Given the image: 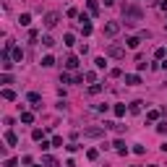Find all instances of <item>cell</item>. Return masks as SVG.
Masks as SVG:
<instances>
[{
	"label": "cell",
	"mask_w": 167,
	"mask_h": 167,
	"mask_svg": "<svg viewBox=\"0 0 167 167\" xmlns=\"http://www.w3.org/2000/svg\"><path fill=\"white\" fill-rule=\"evenodd\" d=\"M123 18H125V24H136V21H141V11L128 5V8H123Z\"/></svg>",
	"instance_id": "obj_1"
},
{
	"label": "cell",
	"mask_w": 167,
	"mask_h": 167,
	"mask_svg": "<svg viewBox=\"0 0 167 167\" xmlns=\"http://www.w3.org/2000/svg\"><path fill=\"white\" fill-rule=\"evenodd\" d=\"M107 55H110V57H118V60H120V57H125V50H123L120 45H110V47H107Z\"/></svg>",
	"instance_id": "obj_2"
},
{
	"label": "cell",
	"mask_w": 167,
	"mask_h": 167,
	"mask_svg": "<svg viewBox=\"0 0 167 167\" xmlns=\"http://www.w3.org/2000/svg\"><path fill=\"white\" fill-rule=\"evenodd\" d=\"M118 32H120V24H118V21H107V24H105V34H107V37H115Z\"/></svg>",
	"instance_id": "obj_3"
},
{
	"label": "cell",
	"mask_w": 167,
	"mask_h": 167,
	"mask_svg": "<svg viewBox=\"0 0 167 167\" xmlns=\"http://www.w3.org/2000/svg\"><path fill=\"white\" fill-rule=\"evenodd\" d=\"M57 21H60V13H55V11H52V13H47V16H45V26H47V29H52Z\"/></svg>",
	"instance_id": "obj_4"
},
{
	"label": "cell",
	"mask_w": 167,
	"mask_h": 167,
	"mask_svg": "<svg viewBox=\"0 0 167 167\" xmlns=\"http://www.w3.org/2000/svg\"><path fill=\"white\" fill-rule=\"evenodd\" d=\"M84 136H89V139H99V136H105V128H84Z\"/></svg>",
	"instance_id": "obj_5"
},
{
	"label": "cell",
	"mask_w": 167,
	"mask_h": 167,
	"mask_svg": "<svg viewBox=\"0 0 167 167\" xmlns=\"http://www.w3.org/2000/svg\"><path fill=\"white\" fill-rule=\"evenodd\" d=\"M65 68H68V71H76V68H78V57H76V55H68V57H65Z\"/></svg>",
	"instance_id": "obj_6"
},
{
	"label": "cell",
	"mask_w": 167,
	"mask_h": 167,
	"mask_svg": "<svg viewBox=\"0 0 167 167\" xmlns=\"http://www.w3.org/2000/svg\"><path fill=\"white\" fill-rule=\"evenodd\" d=\"M125 45H128L130 50H136V47L141 45V37H128V39H125Z\"/></svg>",
	"instance_id": "obj_7"
},
{
	"label": "cell",
	"mask_w": 167,
	"mask_h": 167,
	"mask_svg": "<svg viewBox=\"0 0 167 167\" xmlns=\"http://www.w3.org/2000/svg\"><path fill=\"white\" fill-rule=\"evenodd\" d=\"M29 102H32V107H34V110H39V107H42V105H39V94H34V91L29 94Z\"/></svg>",
	"instance_id": "obj_8"
},
{
	"label": "cell",
	"mask_w": 167,
	"mask_h": 167,
	"mask_svg": "<svg viewBox=\"0 0 167 167\" xmlns=\"http://www.w3.org/2000/svg\"><path fill=\"white\" fill-rule=\"evenodd\" d=\"M125 84H130V86H139V84H141V78L136 76V73H130V76H125Z\"/></svg>",
	"instance_id": "obj_9"
},
{
	"label": "cell",
	"mask_w": 167,
	"mask_h": 167,
	"mask_svg": "<svg viewBox=\"0 0 167 167\" xmlns=\"http://www.w3.org/2000/svg\"><path fill=\"white\" fill-rule=\"evenodd\" d=\"M105 125H110L115 133H123V130H125V125H120V123H105Z\"/></svg>",
	"instance_id": "obj_10"
},
{
	"label": "cell",
	"mask_w": 167,
	"mask_h": 167,
	"mask_svg": "<svg viewBox=\"0 0 167 167\" xmlns=\"http://www.w3.org/2000/svg\"><path fill=\"white\" fill-rule=\"evenodd\" d=\"M112 146H115V151H118V154H125V151H128V149H125V144H123V141H115Z\"/></svg>",
	"instance_id": "obj_11"
},
{
	"label": "cell",
	"mask_w": 167,
	"mask_h": 167,
	"mask_svg": "<svg viewBox=\"0 0 167 167\" xmlns=\"http://www.w3.org/2000/svg\"><path fill=\"white\" fill-rule=\"evenodd\" d=\"M5 141H8L11 146H16V144H18V139H16V133H13V130H8V136H5Z\"/></svg>",
	"instance_id": "obj_12"
},
{
	"label": "cell",
	"mask_w": 167,
	"mask_h": 167,
	"mask_svg": "<svg viewBox=\"0 0 167 167\" xmlns=\"http://www.w3.org/2000/svg\"><path fill=\"white\" fill-rule=\"evenodd\" d=\"M18 24H21V26H29V24H32V16H29V13H24V16L18 18Z\"/></svg>",
	"instance_id": "obj_13"
},
{
	"label": "cell",
	"mask_w": 167,
	"mask_h": 167,
	"mask_svg": "<svg viewBox=\"0 0 167 167\" xmlns=\"http://www.w3.org/2000/svg\"><path fill=\"white\" fill-rule=\"evenodd\" d=\"M42 65H45V68H50V65H55V57H52V55L42 57Z\"/></svg>",
	"instance_id": "obj_14"
},
{
	"label": "cell",
	"mask_w": 167,
	"mask_h": 167,
	"mask_svg": "<svg viewBox=\"0 0 167 167\" xmlns=\"http://www.w3.org/2000/svg\"><path fill=\"white\" fill-rule=\"evenodd\" d=\"M115 115L123 118V115H125V105H115Z\"/></svg>",
	"instance_id": "obj_15"
},
{
	"label": "cell",
	"mask_w": 167,
	"mask_h": 167,
	"mask_svg": "<svg viewBox=\"0 0 167 167\" xmlns=\"http://www.w3.org/2000/svg\"><path fill=\"white\" fill-rule=\"evenodd\" d=\"M42 162H45L47 167H57V159H52V157H45V159H42Z\"/></svg>",
	"instance_id": "obj_16"
},
{
	"label": "cell",
	"mask_w": 167,
	"mask_h": 167,
	"mask_svg": "<svg viewBox=\"0 0 167 167\" xmlns=\"http://www.w3.org/2000/svg\"><path fill=\"white\" fill-rule=\"evenodd\" d=\"M94 65H97V68H107V60H105V57H97V60H94Z\"/></svg>",
	"instance_id": "obj_17"
},
{
	"label": "cell",
	"mask_w": 167,
	"mask_h": 167,
	"mask_svg": "<svg viewBox=\"0 0 167 167\" xmlns=\"http://www.w3.org/2000/svg\"><path fill=\"white\" fill-rule=\"evenodd\" d=\"M63 42H65V45H68V47H71V45H73V42H76V39H73V34H65V37H63Z\"/></svg>",
	"instance_id": "obj_18"
},
{
	"label": "cell",
	"mask_w": 167,
	"mask_h": 167,
	"mask_svg": "<svg viewBox=\"0 0 167 167\" xmlns=\"http://www.w3.org/2000/svg\"><path fill=\"white\" fill-rule=\"evenodd\" d=\"M42 45H45V47H52L55 39H52V37H45V39H42Z\"/></svg>",
	"instance_id": "obj_19"
},
{
	"label": "cell",
	"mask_w": 167,
	"mask_h": 167,
	"mask_svg": "<svg viewBox=\"0 0 167 167\" xmlns=\"http://www.w3.org/2000/svg\"><path fill=\"white\" fill-rule=\"evenodd\" d=\"M89 91H91V94H99V91H102V86H99V84H91Z\"/></svg>",
	"instance_id": "obj_20"
},
{
	"label": "cell",
	"mask_w": 167,
	"mask_h": 167,
	"mask_svg": "<svg viewBox=\"0 0 167 167\" xmlns=\"http://www.w3.org/2000/svg\"><path fill=\"white\" fill-rule=\"evenodd\" d=\"M3 99H16V94H13L11 89H5V91H3Z\"/></svg>",
	"instance_id": "obj_21"
},
{
	"label": "cell",
	"mask_w": 167,
	"mask_h": 167,
	"mask_svg": "<svg viewBox=\"0 0 167 167\" xmlns=\"http://www.w3.org/2000/svg\"><path fill=\"white\" fill-rule=\"evenodd\" d=\"M141 105L144 102H133V105H130V112H141Z\"/></svg>",
	"instance_id": "obj_22"
},
{
	"label": "cell",
	"mask_w": 167,
	"mask_h": 167,
	"mask_svg": "<svg viewBox=\"0 0 167 167\" xmlns=\"http://www.w3.org/2000/svg\"><path fill=\"white\" fill-rule=\"evenodd\" d=\"M97 11H99V5L94 3V0H89V13H97Z\"/></svg>",
	"instance_id": "obj_23"
},
{
	"label": "cell",
	"mask_w": 167,
	"mask_h": 167,
	"mask_svg": "<svg viewBox=\"0 0 167 167\" xmlns=\"http://www.w3.org/2000/svg\"><path fill=\"white\" fill-rule=\"evenodd\" d=\"M32 139H34V141H42V130H39V128H37V130L32 133Z\"/></svg>",
	"instance_id": "obj_24"
},
{
	"label": "cell",
	"mask_w": 167,
	"mask_h": 167,
	"mask_svg": "<svg viewBox=\"0 0 167 167\" xmlns=\"http://www.w3.org/2000/svg\"><path fill=\"white\" fill-rule=\"evenodd\" d=\"M97 154H99L97 149H89V151H86V157H89V159H97Z\"/></svg>",
	"instance_id": "obj_25"
},
{
	"label": "cell",
	"mask_w": 167,
	"mask_h": 167,
	"mask_svg": "<svg viewBox=\"0 0 167 167\" xmlns=\"http://www.w3.org/2000/svg\"><path fill=\"white\" fill-rule=\"evenodd\" d=\"M21 120H24V123H32L34 118H32V112H24V115H21Z\"/></svg>",
	"instance_id": "obj_26"
},
{
	"label": "cell",
	"mask_w": 167,
	"mask_h": 167,
	"mask_svg": "<svg viewBox=\"0 0 167 167\" xmlns=\"http://www.w3.org/2000/svg\"><path fill=\"white\" fill-rule=\"evenodd\" d=\"M157 118H159V112H157V110H151V112L146 115V120H157Z\"/></svg>",
	"instance_id": "obj_27"
},
{
	"label": "cell",
	"mask_w": 167,
	"mask_h": 167,
	"mask_svg": "<svg viewBox=\"0 0 167 167\" xmlns=\"http://www.w3.org/2000/svg\"><path fill=\"white\" fill-rule=\"evenodd\" d=\"M16 165H18L16 159H5V165H3V167H16Z\"/></svg>",
	"instance_id": "obj_28"
},
{
	"label": "cell",
	"mask_w": 167,
	"mask_h": 167,
	"mask_svg": "<svg viewBox=\"0 0 167 167\" xmlns=\"http://www.w3.org/2000/svg\"><path fill=\"white\" fill-rule=\"evenodd\" d=\"M159 8H162V11H167V0H162V5H159Z\"/></svg>",
	"instance_id": "obj_29"
},
{
	"label": "cell",
	"mask_w": 167,
	"mask_h": 167,
	"mask_svg": "<svg viewBox=\"0 0 167 167\" xmlns=\"http://www.w3.org/2000/svg\"><path fill=\"white\" fill-rule=\"evenodd\" d=\"M112 3H115V0H105V5H112Z\"/></svg>",
	"instance_id": "obj_30"
},
{
	"label": "cell",
	"mask_w": 167,
	"mask_h": 167,
	"mask_svg": "<svg viewBox=\"0 0 167 167\" xmlns=\"http://www.w3.org/2000/svg\"><path fill=\"white\" fill-rule=\"evenodd\" d=\"M29 167H37V165H29Z\"/></svg>",
	"instance_id": "obj_31"
},
{
	"label": "cell",
	"mask_w": 167,
	"mask_h": 167,
	"mask_svg": "<svg viewBox=\"0 0 167 167\" xmlns=\"http://www.w3.org/2000/svg\"><path fill=\"white\" fill-rule=\"evenodd\" d=\"M165 29H167V24H165Z\"/></svg>",
	"instance_id": "obj_32"
}]
</instances>
